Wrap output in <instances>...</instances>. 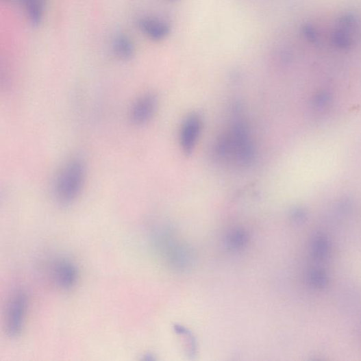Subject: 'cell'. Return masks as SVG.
<instances>
[{
	"label": "cell",
	"mask_w": 361,
	"mask_h": 361,
	"mask_svg": "<svg viewBox=\"0 0 361 361\" xmlns=\"http://www.w3.org/2000/svg\"><path fill=\"white\" fill-rule=\"evenodd\" d=\"M85 166L78 158L71 160L62 168L55 186L58 200L69 204L73 202L80 194L85 179Z\"/></svg>",
	"instance_id": "1"
},
{
	"label": "cell",
	"mask_w": 361,
	"mask_h": 361,
	"mask_svg": "<svg viewBox=\"0 0 361 361\" xmlns=\"http://www.w3.org/2000/svg\"><path fill=\"white\" fill-rule=\"evenodd\" d=\"M112 49L118 58L123 60L129 59L134 53L133 41L128 36L123 34L118 35L114 38Z\"/></svg>",
	"instance_id": "9"
},
{
	"label": "cell",
	"mask_w": 361,
	"mask_h": 361,
	"mask_svg": "<svg viewBox=\"0 0 361 361\" xmlns=\"http://www.w3.org/2000/svg\"><path fill=\"white\" fill-rule=\"evenodd\" d=\"M358 34V26L353 16L347 15L336 23L332 34V44L340 49H347L354 44Z\"/></svg>",
	"instance_id": "3"
},
{
	"label": "cell",
	"mask_w": 361,
	"mask_h": 361,
	"mask_svg": "<svg viewBox=\"0 0 361 361\" xmlns=\"http://www.w3.org/2000/svg\"><path fill=\"white\" fill-rule=\"evenodd\" d=\"M54 277L64 290L73 288L78 280V271L74 264L66 260H61L54 268Z\"/></svg>",
	"instance_id": "6"
},
{
	"label": "cell",
	"mask_w": 361,
	"mask_h": 361,
	"mask_svg": "<svg viewBox=\"0 0 361 361\" xmlns=\"http://www.w3.org/2000/svg\"><path fill=\"white\" fill-rule=\"evenodd\" d=\"M158 105L156 96L148 93L136 101L131 111L132 121L138 125L147 123L153 115Z\"/></svg>",
	"instance_id": "4"
},
{
	"label": "cell",
	"mask_w": 361,
	"mask_h": 361,
	"mask_svg": "<svg viewBox=\"0 0 361 361\" xmlns=\"http://www.w3.org/2000/svg\"><path fill=\"white\" fill-rule=\"evenodd\" d=\"M245 237L246 236L243 233L235 232L230 237V243L234 247H239L245 242Z\"/></svg>",
	"instance_id": "10"
},
{
	"label": "cell",
	"mask_w": 361,
	"mask_h": 361,
	"mask_svg": "<svg viewBox=\"0 0 361 361\" xmlns=\"http://www.w3.org/2000/svg\"><path fill=\"white\" fill-rule=\"evenodd\" d=\"M138 27L142 34L154 40L164 39L171 29L165 22L153 17H142L138 21Z\"/></svg>",
	"instance_id": "7"
},
{
	"label": "cell",
	"mask_w": 361,
	"mask_h": 361,
	"mask_svg": "<svg viewBox=\"0 0 361 361\" xmlns=\"http://www.w3.org/2000/svg\"><path fill=\"white\" fill-rule=\"evenodd\" d=\"M27 309L25 294L18 292L12 299L7 314V332L11 338H17L23 330Z\"/></svg>",
	"instance_id": "2"
},
{
	"label": "cell",
	"mask_w": 361,
	"mask_h": 361,
	"mask_svg": "<svg viewBox=\"0 0 361 361\" xmlns=\"http://www.w3.org/2000/svg\"><path fill=\"white\" fill-rule=\"evenodd\" d=\"M19 2L30 22L38 25L44 16L46 0H19Z\"/></svg>",
	"instance_id": "8"
},
{
	"label": "cell",
	"mask_w": 361,
	"mask_h": 361,
	"mask_svg": "<svg viewBox=\"0 0 361 361\" xmlns=\"http://www.w3.org/2000/svg\"><path fill=\"white\" fill-rule=\"evenodd\" d=\"M201 129V120L197 114L188 116L183 123L181 131V145L186 153L194 149Z\"/></svg>",
	"instance_id": "5"
}]
</instances>
